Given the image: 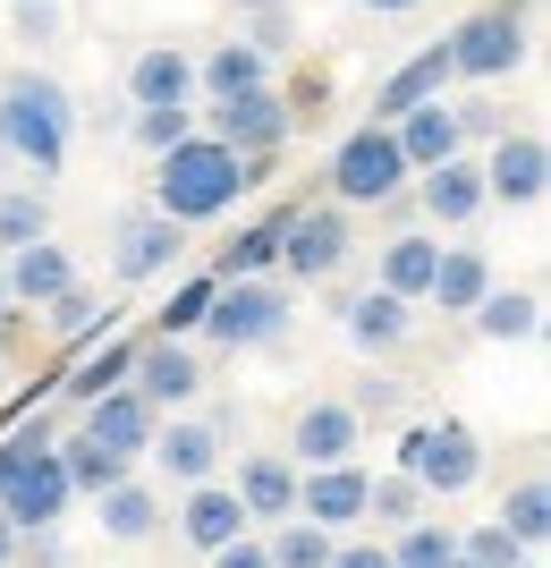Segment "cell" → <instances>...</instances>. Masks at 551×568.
<instances>
[{
	"label": "cell",
	"instance_id": "6da1fadb",
	"mask_svg": "<svg viewBox=\"0 0 551 568\" xmlns=\"http://www.w3.org/2000/svg\"><path fill=\"white\" fill-rule=\"evenodd\" d=\"M246 195V153H229L221 136H178L162 144V170H153V213H170L178 230L187 221H221Z\"/></svg>",
	"mask_w": 551,
	"mask_h": 568
},
{
	"label": "cell",
	"instance_id": "7a4b0ae2",
	"mask_svg": "<svg viewBox=\"0 0 551 568\" xmlns=\"http://www.w3.org/2000/svg\"><path fill=\"white\" fill-rule=\"evenodd\" d=\"M69 128H76V102H69L60 77H43V69L0 77V153L9 162H34L51 179V170L69 162Z\"/></svg>",
	"mask_w": 551,
	"mask_h": 568
},
{
	"label": "cell",
	"instance_id": "3957f363",
	"mask_svg": "<svg viewBox=\"0 0 551 568\" xmlns=\"http://www.w3.org/2000/svg\"><path fill=\"white\" fill-rule=\"evenodd\" d=\"M408 179L416 170H408V153H399V136H390V119H365L357 136H339V153H331V195L339 204H390Z\"/></svg>",
	"mask_w": 551,
	"mask_h": 568
},
{
	"label": "cell",
	"instance_id": "277c9868",
	"mask_svg": "<svg viewBox=\"0 0 551 568\" xmlns=\"http://www.w3.org/2000/svg\"><path fill=\"white\" fill-rule=\"evenodd\" d=\"M204 339H221V348H264V339L288 332V288L280 281H213V306H204V323H195Z\"/></svg>",
	"mask_w": 551,
	"mask_h": 568
},
{
	"label": "cell",
	"instance_id": "5b68a950",
	"mask_svg": "<svg viewBox=\"0 0 551 568\" xmlns=\"http://www.w3.org/2000/svg\"><path fill=\"white\" fill-rule=\"evenodd\" d=\"M399 475H416L425 500H458L483 475V442L467 425H416L408 442H399Z\"/></svg>",
	"mask_w": 551,
	"mask_h": 568
},
{
	"label": "cell",
	"instance_id": "8992f818",
	"mask_svg": "<svg viewBox=\"0 0 551 568\" xmlns=\"http://www.w3.org/2000/svg\"><path fill=\"white\" fill-rule=\"evenodd\" d=\"M441 51H450V77H476V85L483 77H509L527 60V9H509V0L501 9H476Z\"/></svg>",
	"mask_w": 551,
	"mask_h": 568
},
{
	"label": "cell",
	"instance_id": "52a82bcc",
	"mask_svg": "<svg viewBox=\"0 0 551 568\" xmlns=\"http://www.w3.org/2000/svg\"><path fill=\"white\" fill-rule=\"evenodd\" d=\"M348 255H357L348 204H314V213H288V221H280V263H288V281H331Z\"/></svg>",
	"mask_w": 551,
	"mask_h": 568
},
{
	"label": "cell",
	"instance_id": "ba28073f",
	"mask_svg": "<svg viewBox=\"0 0 551 568\" xmlns=\"http://www.w3.org/2000/svg\"><path fill=\"white\" fill-rule=\"evenodd\" d=\"M69 500L76 493H69V475H60V450H51V442H43V450H25L18 467L0 475V518L18 526V535H25V526H51Z\"/></svg>",
	"mask_w": 551,
	"mask_h": 568
},
{
	"label": "cell",
	"instance_id": "9c48e42d",
	"mask_svg": "<svg viewBox=\"0 0 551 568\" xmlns=\"http://www.w3.org/2000/svg\"><path fill=\"white\" fill-rule=\"evenodd\" d=\"M153 433H162V407L144 399L136 382H111V390L85 399V442H102V450L144 458V450H153Z\"/></svg>",
	"mask_w": 551,
	"mask_h": 568
},
{
	"label": "cell",
	"instance_id": "30bf717a",
	"mask_svg": "<svg viewBox=\"0 0 551 568\" xmlns=\"http://www.w3.org/2000/svg\"><path fill=\"white\" fill-rule=\"evenodd\" d=\"M543 187H551V153H543V136H492V162H483V195L492 204H543Z\"/></svg>",
	"mask_w": 551,
	"mask_h": 568
},
{
	"label": "cell",
	"instance_id": "8fae6325",
	"mask_svg": "<svg viewBox=\"0 0 551 568\" xmlns=\"http://www.w3.org/2000/svg\"><path fill=\"white\" fill-rule=\"evenodd\" d=\"M213 136L229 144V153H272V144L288 136V102L272 94V85H246V94H221V102H213Z\"/></svg>",
	"mask_w": 551,
	"mask_h": 568
},
{
	"label": "cell",
	"instance_id": "7c38bea8",
	"mask_svg": "<svg viewBox=\"0 0 551 568\" xmlns=\"http://www.w3.org/2000/svg\"><path fill=\"white\" fill-rule=\"evenodd\" d=\"M127 374H136V390L153 407H178V399H195L204 390V365L187 356V339H170V332H153L136 356H127Z\"/></svg>",
	"mask_w": 551,
	"mask_h": 568
},
{
	"label": "cell",
	"instance_id": "4fadbf2b",
	"mask_svg": "<svg viewBox=\"0 0 551 568\" xmlns=\"http://www.w3.org/2000/svg\"><path fill=\"white\" fill-rule=\"evenodd\" d=\"M178 246H187V237H178L170 213H127L120 246H111V272H120V281H162L170 263H178Z\"/></svg>",
	"mask_w": 551,
	"mask_h": 568
},
{
	"label": "cell",
	"instance_id": "5bb4252c",
	"mask_svg": "<svg viewBox=\"0 0 551 568\" xmlns=\"http://www.w3.org/2000/svg\"><path fill=\"white\" fill-rule=\"evenodd\" d=\"M365 484H374V475L357 467V458H339V467H314L306 484H297V518H314V526H357L365 518Z\"/></svg>",
	"mask_w": 551,
	"mask_h": 568
},
{
	"label": "cell",
	"instance_id": "9a60e30c",
	"mask_svg": "<svg viewBox=\"0 0 551 568\" xmlns=\"http://www.w3.org/2000/svg\"><path fill=\"white\" fill-rule=\"evenodd\" d=\"M357 450H365V416L357 407H339V399L297 407V458H306V467H339V458H357Z\"/></svg>",
	"mask_w": 551,
	"mask_h": 568
},
{
	"label": "cell",
	"instance_id": "2e32d148",
	"mask_svg": "<svg viewBox=\"0 0 551 568\" xmlns=\"http://www.w3.org/2000/svg\"><path fill=\"white\" fill-rule=\"evenodd\" d=\"M416 179H425V213L441 221V230H467V221L492 204V195H483V162H467V153H450V162L416 170Z\"/></svg>",
	"mask_w": 551,
	"mask_h": 568
},
{
	"label": "cell",
	"instance_id": "e0dca14e",
	"mask_svg": "<svg viewBox=\"0 0 551 568\" xmlns=\"http://www.w3.org/2000/svg\"><path fill=\"white\" fill-rule=\"evenodd\" d=\"M390 136H399V153H408V170H432V162H450V153H467L450 94H432V102H416V111H399V119H390Z\"/></svg>",
	"mask_w": 551,
	"mask_h": 568
},
{
	"label": "cell",
	"instance_id": "ac0fdd59",
	"mask_svg": "<svg viewBox=\"0 0 551 568\" xmlns=\"http://www.w3.org/2000/svg\"><path fill=\"white\" fill-rule=\"evenodd\" d=\"M0 281H9V306H51V297L76 281V263L60 255L51 237H34V246H9V255H0Z\"/></svg>",
	"mask_w": 551,
	"mask_h": 568
},
{
	"label": "cell",
	"instance_id": "d6986e66",
	"mask_svg": "<svg viewBox=\"0 0 551 568\" xmlns=\"http://www.w3.org/2000/svg\"><path fill=\"white\" fill-rule=\"evenodd\" d=\"M432 94H450V51L441 43H425L416 60H399V69L374 85V119H399V111H416V102H432Z\"/></svg>",
	"mask_w": 551,
	"mask_h": 568
},
{
	"label": "cell",
	"instance_id": "ffe728a7",
	"mask_svg": "<svg viewBox=\"0 0 551 568\" xmlns=\"http://www.w3.org/2000/svg\"><path fill=\"white\" fill-rule=\"evenodd\" d=\"M195 94V60L178 43H144L127 60V102H187Z\"/></svg>",
	"mask_w": 551,
	"mask_h": 568
},
{
	"label": "cell",
	"instance_id": "44dd1931",
	"mask_svg": "<svg viewBox=\"0 0 551 568\" xmlns=\"http://www.w3.org/2000/svg\"><path fill=\"white\" fill-rule=\"evenodd\" d=\"M246 526H255V518L238 509V493H221L213 475H204V484L187 493V518H178V535H187L195 551H221L229 535H246Z\"/></svg>",
	"mask_w": 551,
	"mask_h": 568
},
{
	"label": "cell",
	"instance_id": "7402d4cb",
	"mask_svg": "<svg viewBox=\"0 0 551 568\" xmlns=\"http://www.w3.org/2000/svg\"><path fill=\"white\" fill-rule=\"evenodd\" d=\"M483 288H492V263H483V246H441V255H432V306L441 314H467L483 297Z\"/></svg>",
	"mask_w": 551,
	"mask_h": 568
},
{
	"label": "cell",
	"instance_id": "603a6c76",
	"mask_svg": "<svg viewBox=\"0 0 551 568\" xmlns=\"http://www.w3.org/2000/svg\"><path fill=\"white\" fill-rule=\"evenodd\" d=\"M467 314H476L483 339H534L543 332V297H534V288H483Z\"/></svg>",
	"mask_w": 551,
	"mask_h": 568
},
{
	"label": "cell",
	"instance_id": "cb8c5ba5",
	"mask_svg": "<svg viewBox=\"0 0 551 568\" xmlns=\"http://www.w3.org/2000/svg\"><path fill=\"white\" fill-rule=\"evenodd\" d=\"M238 509L246 518H288V509H297V467H288V458H246L238 467Z\"/></svg>",
	"mask_w": 551,
	"mask_h": 568
},
{
	"label": "cell",
	"instance_id": "d4e9b609",
	"mask_svg": "<svg viewBox=\"0 0 551 568\" xmlns=\"http://www.w3.org/2000/svg\"><path fill=\"white\" fill-rule=\"evenodd\" d=\"M153 458H162L178 484H204V475L221 467V425H170V433H153Z\"/></svg>",
	"mask_w": 551,
	"mask_h": 568
},
{
	"label": "cell",
	"instance_id": "484cf974",
	"mask_svg": "<svg viewBox=\"0 0 551 568\" xmlns=\"http://www.w3.org/2000/svg\"><path fill=\"white\" fill-rule=\"evenodd\" d=\"M348 339H357V348H399V339H408V297L365 288L357 306H348Z\"/></svg>",
	"mask_w": 551,
	"mask_h": 568
},
{
	"label": "cell",
	"instance_id": "4316f807",
	"mask_svg": "<svg viewBox=\"0 0 551 568\" xmlns=\"http://www.w3.org/2000/svg\"><path fill=\"white\" fill-rule=\"evenodd\" d=\"M102 500V535H120V544H144V535H153V518H162V500L144 493L136 475H120V484H111V493H94Z\"/></svg>",
	"mask_w": 551,
	"mask_h": 568
},
{
	"label": "cell",
	"instance_id": "83f0119b",
	"mask_svg": "<svg viewBox=\"0 0 551 568\" xmlns=\"http://www.w3.org/2000/svg\"><path fill=\"white\" fill-rule=\"evenodd\" d=\"M195 85H204V94H246V85H264V51L255 43H221V51H204V60H195Z\"/></svg>",
	"mask_w": 551,
	"mask_h": 568
},
{
	"label": "cell",
	"instance_id": "f1b7e54d",
	"mask_svg": "<svg viewBox=\"0 0 551 568\" xmlns=\"http://www.w3.org/2000/svg\"><path fill=\"white\" fill-rule=\"evenodd\" d=\"M280 221H288V213H272V221H255V230L229 237V246H221V263H213V281H255L264 263H280Z\"/></svg>",
	"mask_w": 551,
	"mask_h": 568
},
{
	"label": "cell",
	"instance_id": "f546056e",
	"mask_svg": "<svg viewBox=\"0 0 551 568\" xmlns=\"http://www.w3.org/2000/svg\"><path fill=\"white\" fill-rule=\"evenodd\" d=\"M51 450H60L69 493H111V484L127 475V458H120V450H102V442H85V433H76V442H51Z\"/></svg>",
	"mask_w": 551,
	"mask_h": 568
},
{
	"label": "cell",
	"instance_id": "4dcf8cb0",
	"mask_svg": "<svg viewBox=\"0 0 551 568\" xmlns=\"http://www.w3.org/2000/svg\"><path fill=\"white\" fill-rule=\"evenodd\" d=\"M432 255H441L432 237H390V246H382V288L416 306V297L432 288Z\"/></svg>",
	"mask_w": 551,
	"mask_h": 568
},
{
	"label": "cell",
	"instance_id": "1f68e13d",
	"mask_svg": "<svg viewBox=\"0 0 551 568\" xmlns=\"http://www.w3.org/2000/svg\"><path fill=\"white\" fill-rule=\"evenodd\" d=\"M280 526V535H272V568H323L331 560V526H314V518H297V509H288V518H272Z\"/></svg>",
	"mask_w": 551,
	"mask_h": 568
},
{
	"label": "cell",
	"instance_id": "d6a6232c",
	"mask_svg": "<svg viewBox=\"0 0 551 568\" xmlns=\"http://www.w3.org/2000/svg\"><path fill=\"white\" fill-rule=\"evenodd\" d=\"M51 339H94V332H111V306H102V297H94V288H60V297H51Z\"/></svg>",
	"mask_w": 551,
	"mask_h": 568
},
{
	"label": "cell",
	"instance_id": "836d02e7",
	"mask_svg": "<svg viewBox=\"0 0 551 568\" xmlns=\"http://www.w3.org/2000/svg\"><path fill=\"white\" fill-rule=\"evenodd\" d=\"M501 526H509V535H518L527 551L551 535V484H543V475H527V484H518V493L501 500Z\"/></svg>",
	"mask_w": 551,
	"mask_h": 568
},
{
	"label": "cell",
	"instance_id": "e575fe53",
	"mask_svg": "<svg viewBox=\"0 0 551 568\" xmlns=\"http://www.w3.org/2000/svg\"><path fill=\"white\" fill-rule=\"evenodd\" d=\"M450 551H458L450 526L408 518V526H399V544H390V568H450Z\"/></svg>",
	"mask_w": 551,
	"mask_h": 568
},
{
	"label": "cell",
	"instance_id": "d590c367",
	"mask_svg": "<svg viewBox=\"0 0 551 568\" xmlns=\"http://www.w3.org/2000/svg\"><path fill=\"white\" fill-rule=\"evenodd\" d=\"M34 237H51V204L25 195V187H9L0 195V255H9V246H34Z\"/></svg>",
	"mask_w": 551,
	"mask_h": 568
},
{
	"label": "cell",
	"instance_id": "8d00e7d4",
	"mask_svg": "<svg viewBox=\"0 0 551 568\" xmlns=\"http://www.w3.org/2000/svg\"><path fill=\"white\" fill-rule=\"evenodd\" d=\"M416 509H425V484H416V475H382V484H365V518L408 526Z\"/></svg>",
	"mask_w": 551,
	"mask_h": 568
},
{
	"label": "cell",
	"instance_id": "74e56055",
	"mask_svg": "<svg viewBox=\"0 0 551 568\" xmlns=\"http://www.w3.org/2000/svg\"><path fill=\"white\" fill-rule=\"evenodd\" d=\"M127 356H136V339H111V348H102V356H85V365H76V374H69V399L85 407V399H94V390H111V382H127Z\"/></svg>",
	"mask_w": 551,
	"mask_h": 568
},
{
	"label": "cell",
	"instance_id": "f35d334b",
	"mask_svg": "<svg viewBox=\"0 0 551 568\" xmlns=\"http://www.w3.org/2000/svg\"><path fill=\"white\" fill-rule=\"evenodd\" d=\"M458 551H467V560H476V568H534V551L518 544V535H509L501 518H492V526H476V535H467V544H458Z\"/></svg>",
	"mask_w": 551,
	"mask_h": 568
},
{
	"label": "cell",
	"instance_id": "ab89813d",
	"mask_svg": "<svg viewBox=\"0 0 551 568\" xmlns=\"http://www.w3.org/2000/svg\"><path fill=\"white\" fill-rule=\"evenodd\" d=\"M204 306H213V272H204V281H187V288H178V297H170V306L153 314V332H170V339H187L195 323H204Z\"/></svg>",
	"mask_w": 551,
	"mask_h": 568
},
{
	"label": "cell",
	"instance_id": "60d3db41",
	"mask_svg": "<svg viewBox=\"0 0 551 568\" xmlns=\"http://www.w3.org/2000/svg\"><path fill=\"white\" fill-rule=\"evenodd\" d=\"M187 136V102H136V144L144 153H162V144Z\"/></svg>",
	"mask_w": 551,
	"mask_h": 568
},
{
	"label": "cell",
	"instance_id": "b9f144b4",
	"mask_svg": "<svg viewBox=\"0 0 551 568\" xmlns=\"http://www.w3.org/2000/svg\"><path fill=\"white\" fill-rule=\"evenodd\" d=\"M213 568H272V551L255 544V535H229V544L213 551Z\"/></svg>",
	"mask_w": 551,
	"mask_h": 568
},
{
	"label": "cell",
	"instance_id": "7bdbcfd3",
	"mask_svg": "<svg viewBox=\"0 0 551 568\" xmlns=\"http://www.w3.org/2000/svg\"><path fill=\"white\" fill-rule=\"evenodd\" d=\"M357 416H399V382H357Z\"/></svg>",
	"mask_w": 551,
	"mask_h": 568
},
{
	"label": "cell",
	"instance_id": "ee69618b",
	"mask_svg": "<svg viewBox=\"0 0 551 568\" xmlns=\"http://www.w3.org/2000/svg\"><path fill=\"white\" fill-rule=\"evenodd\" d=\"M458 111V136H501V111L492 102H450Z\"/></svg>",
	"mask_w": 551,
	"mask_h": 568
},
{
	"label": "cell",
	"instance_id": "f6af8a7d",
	"mask_svg": "<svg viewBox=\"0 0 551 568\" xmlns=\"http://www.w3.org/2000/svg\"><path fill=\"white\" fill-rule=\"evenodd\" d=\"M323 568H390V551L382 544H331V560Z\"/></svg>",
	"mask_w": 551,
	"mask_h": 568
},
{
	"label": "cell",
	"instance_id": "bcb514c9",
	"mask_svg": "<svg viewBox=\"0 0 551 568\" xmlns=\"http://www.w3.org/2000/svg\"><path fill=\"white\" fill-rule=\"evenodd\" d=\"M246 18H255V51L288 43V18H280V9H246Z\"/></svg>",
	"mask_w": 551,
	"mask_h": 568
},
{
	"label": "cell",
	"instance_id": "7dc6e473",
	"mask_svg": "<svg viewBox=\"0 0 551 568\" xmlns=\"http://www.w3.org/2000/svg\"><path fill=\"white\" fill-rule=\"evenodd\" d=\"M365 9H374V18H408L416 0H365Z\"/></svg>",
	"mask_w": 551,
	"mask_h": 568
},
{
	"label": "cell",
	"instance_id": "c3c4849f",
	"mask_svg": "<svg viewBox=\"0 0 551 568\" xmlns=\"http://www.w3.org/2000/svg\"><path fill=\"white\" fill-rule=\"evenodd\" d=\"M9 560H18V526L0 518V568H9Z\"/></svg>",
	"mask_w": 551,
	"mask_h": 568
},
{
	"label": "cell",
	"instance_id": "681fc988",
	"mask_svg": "<svg viewBox=\"0 0 551 568\" xmlns=\"http://www.w3.org/2000/svg\"><path fill=\"white\" fill-rule=\"evenodd\" d=\"M0 332H9V281H0Z\"/></svg>",
	"mask_w": 551,
	"mask_h": 568
},
{
	"label": "cell",
	"instance_id": "f907efd6",
	"mask_svg": "<svg viewBox=\"0 0 551 568\" xmlns=\"http://www.w3.org/2000/svg\"><path fill=\"white\" fill-rule=\"evenodd\" d=\"M238 9H280V0H238Z\"/></svg>",
	"mask_w": 551,
	"mask_h": 568
},
{
	"label": "cell",
	"instance_id": "816d5d0a",
	"mask_svg": "<svg viewBox=\"0 0 551 568\" xmlns=\"http://www.w3.org/2000/svg\"><path fill=\"white\" fill-rule=\"evenodd\" d=\"M450 568H476V560H467V551H450Z\"/></svg>",
	"mask_w": 551,
	"mask_h": 568
},
{
	"label": "cell",
	"instance_id": "f5cc1de1",
	"mask_svg": "<svg viewBox=\"0 0 551 568\" xmlns=\"http://www.w3.org/2000/svg\"><path fill=\"white\" fill-rule=\"evenodd\" d=\"M518 9H534V0H518Z\"/></svg>",
	"mask_w": 551,
	"mask_h": 568
},
{
	"label": "cell",
	"instance_id": "db71d44e",
	"mask_svg": "<svg viewBox=\"0 0 551 568\" xmlns=\"http://www.w3.org/2000/svg\"><path fill=\"white\" fill-rule=\"evenodd\" d=\"M0 162H9V153H0Z\"/></svg>",
	"mask_w": 551,
	"mask_h": 568
}]
</instances>
